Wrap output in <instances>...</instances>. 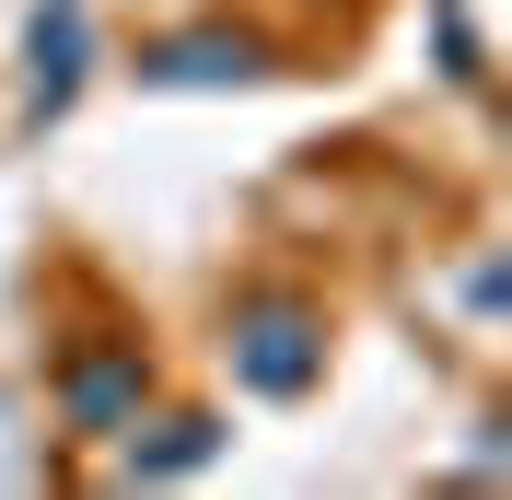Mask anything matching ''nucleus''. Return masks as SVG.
<instances>
[{
    "label": "nucleus",
    "mask_w": 512,
    "mask_h": 500,
    "mask_svg": "<svg viewBox=\"0 0 512 500\" xmlns=\"http://www.w3.org/2000/svg\"><path fill=\"white\" fill-rule=\"evenodd\" d=\"M140 384H152L140 338H128V349H94V361H70V373H59V419H70L82 442H105L128 407H140Z\"/></svg>",
    "instance_id": "2"
},
{
    "label": "nucleus",
    "mask_w": 512,
    "mask_h": 500,
    "mask_svg": "<svg viewBox=\"0 0 512 500\" xmlns=\"http://www.w3.org/2000/svg\"><path fill=\"white\" fill-rule=\"evenodd\" d=\"M233 373H245L256 396H315V373H326V314L303 303V291H256V303L233 314Z\"/></svg>",
    "instance_id": "1"
}]
</instances>
